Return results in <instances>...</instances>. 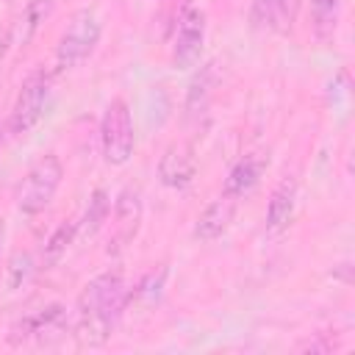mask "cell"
I'll use <instances>...</instances> for the list:
<instances>
[{
  "label": "cell",
  "instance_id": "cell-1",
  "mask_svg": "<svg viewBox=\"0 0 355 355\" xmlns=\"http://www.w3.org/2000/svg\"><path fill=\"white\" fill-rule=\"evenodd\" d=\"M128 302H130V291L119 272H103L92 277L78 294V313H75L78 344L83 347L105 344Z\"/></svg>",
  "mask_w": 355,
  "mask_h": 355
},
{
  "label": "cell",
  "instance_id": "cell-2",
  "mask_svg": "<svg viewBox=\"0 0 355 355\" xmlns=\"http://www.w3.org/2000/svg\"><path fill=\"white\" fill-rule=\"evenodd\" d=\"M100 33H103V25L92 8L75 11L55 44V72H67L80 61H86L97 47Z\"/></svg>",
  "mask_w": 355,
  "mask_h": 355
},
{
  "label": "cell",
  "instance_id": "cell-3",
  "mask_svg": "<svg viewBox=\"0 0 355 355\" xmlns=\"http://www.w3.org/2000/svg\"><path fill=\"white\" fill-rule=\"evenodd\" d=\"M61 178H64L61 158L53 155V153H50V155H42V158L25 172L22 183L17 186V194H14L17 208H19L22 214H28V216L44 211V208L53 202V197H55V191H58V186H61Z\"/></svg>",
  "mask_w": 355,
  "mask_h": 355
},
{
  "label": "cell",
  "instance_id": "cell-4",
  "mask_svg": "<svg viewBox=\"0 0 355 355\" xmlns=\"http://www.w3.org/2000/svg\"><path fill=\"white\" fill-rule=\"evenodd\" d=\"M50 72L47 69H33L19 92H17V100H14V108L8 114V133L11 136H25L31 128L39 125V119L44 116V108H47V100H50Z\"/></svg>",
  "mask_w": 355,
  "mask_h": 355
},
{
  "label": "cell",
  "instance_id": "cell-5",
  "mask_svg": "<svg viewBox=\"0 0 355 355\" xmlns=\"http://www.w3.org/2000/svg\"><path fill=\"white\" fill-rule=\"evenodd\" d=\"M100 144H103V158L111 166H122L133 155V147H136L133 116H130L128 103L119 97L105 105V114L100 122Z\"/></svg>",
  "mask_w": 355,
  "mask_h": 355
},
{
  "label": "cell",
  "instance_id": "cell-6",
  "mask_svg": "<svg viewBox=\"0 0 355 355\" xmlns=\"http://www.w3.org/2000/svg\"><path fill=\"white\" fill-rule=\"evenodd\" d=\"M67 330H69L67 308L64 305H47V308H39V311L17 319L8 327V344H14V347H22L28 341L53 344V341L64 338Z\"/></svg>",
  "mask_w": 355,
  "mask_h": 355
},
{
  "label": "cell",
  "instance_id": "cell-7",
  "mask_svg": "<svg viewBox=\"0 0 355 355\" xmlns=\"http://www.w3.org/2000/svg\"><path fill=\"white\" fill-rule=\"evenodd\" d=\"M205 42V14L200 8H186L178 17L175 28V44H172V61L180 69H189L197 64Z\"/></svg>",
  "mask_w": 355,
  "mask_h": 355
},
{
  "label": "cell",
  "instance_id": "cell-8",
  "mask_svg": "<svg viewBox=\"0 0 355 355\" xmlns=\"http://www.w3.org/2000/svg\"><path fill=\"white\" fill-rule=\"evenodd\" d=\"M158 180L166 186V189H186L194 175H197V158H194V150L191 144L186 141H172L161 158H158Z\"/></svg>",
  "mask_w": 355,
  "mask_h": 355
},
{
  "label": "cell",
  "instance_id": "cell-9",
  "mask_svg": "<svg viewBox=\"0 0 355 355\" xmlns=\"http://www.w3.org/2000/svg\"><path fill=\"white\" fill-rule=\"evenodd\" d=\"M139 225H141V197L136 189H122L114 200V239L108 252L125 250L136 239Z\"/></svg>",
  "mask_w": 355,
  "mask_h": 355
},
{
  "label": "cell",
  "instance_id": "cell-10",
  "mask_svg": "<svg viewBox=\"0 0 355 355\" xmlns=\"http://www.w3.org/2000/svg\"><path fill=\"white\" fill-rule=\"evenodd\" d=\"M266 164H269V161H266L261 153H250V155L239 158V161L230 166L227 178H225L222 194H225V197H233V200H241L244 194H250V191L261 183V178H263V172H266Z\"/></svg>",
  "mask_w": 355,
  "mask_h": 355
},
{
  "label": "cell",
  "instance_id": "cell-11",
  "mask_svg": "<svg viewBox=\"0 0 355 355\" xmlns=\"http://www.w3.org/2000/svg\"><path fill=\"white\" fill-rule=\"evenodd\" d=\"M300 0H252L250 19L261 31L272 33H288L297 19Z\"/></svg>",
  "mask_w": 355,
  "mask_h": 355
},
{
  "label": "cell",
  "instance_id": "cell-12",
  "mask_svg": "<svg viewBox=\"0 0 355 355\" xmlns=\"http://www.w3.org/2000/svg\"><path fill=\"white\" fill-rule=\"evenodd\" d=\"M294 208H297V180L294 178H283L266 205V230L269 233H283L291 219H294Z\"/></svg>",
  "mask_w": 355,
  "mask_h": 355
},
{
  "label": "cell",
  "instance_id": "cell-13",
  "mask_svg": "<svg viewBox=\"0 0 355 355\" xmlns=\"http://www.w3.org/2000/svg\"><path fill=\"white\" fill-rule=\"evenodd\" d=\"M236 202H239V200L225 197V194H222L219 200H214V202L197 216V222H194V239H200V241H214V239H219V236L230 227V222H233Z\"/></svg>",
  "mask_w": 355,
  "mask_h": 355
},
{
  "label": "cell",
  "instance_id": "cell-14",
  "mask_svg": "<svg viewBox=\"0 0 355 355\" xmlns=\"http://www.w3.org/2000/svg\"><path fill=\"white\" fill-rule=\"evenodd\" d=\"M214 83H216V64L208 61V64H202V67L197 69V75H194L191 83H189V94H186V116H189V119H197V116L208 108Z\"/></svg>",
  "mask_w": 355,
  "mask_h": 355
},
{
  "label": "cell",
  "instance_id": "cell-15",
  "mask_svg": "<svg viewBox=\"0 0 355 355\" xmlns=\"http://www.w3.org/2000/svg\"><path fill=\"white\" fill-rule=\"evenodd\" d=\"M108 214H111V197H108V191H105V189H94L92 197H89V205H86V211H83V219H80L78 230H80L86 239L94 236V233L108 222Z\"/></svg>",
  "mask_w": 355,
  "mask_h": 355
},
{
  "label": "cell",
  "instance_id": "cell-16",
  "mask_svg": "<svg viewBox=\"0 0 355 355\" xmlns=\"http://www.w3.org/2000/svg\"><path fill=\"white\" fill-rule=\"evenodd\" d=\"M311 8H313V28L319 39H330L338 22L341 0H311Z\"/></svg>",
  "mask_w": 355,
  "mask_h": 355
},
{
  "label": "cell",
  "instance_id": "cell-17",
  "mask_svg": "<svg viewBox=\"0 0 355 355\" xmlns=\"http://www.w3.org/2000/svg\"><path fill=\"white\" fill-rule=\"evenodd\" d=\"M75 233H78V225H75V222L61 225V227L47 239V244H44V263H58L61 255L67 252V247L72 244Z\"/></svg>",
  "mask_w": 355,
  "mask_h": 355
},
{
  "label": "cell",
  "instance_id": "cell-18",
  "mask_svg": "<svg viewBox=\"0 0 355 355\" xmlns=\"http://www.w3.org/2000/svg\"><path fill=\"white\" fill-rule=\"evenodd\" d=\"M31 272H33V258L28 252H17L8 263V288L11 291L22 288V283L31 277Z\"/></svg>",
  "mask_w": 355,
  "mask_h": 355
},
{
  "label": "cell",
  "instance_id": "cell-19",
  "mask_svg": "<svg viewBox=\"0 0 355 355\" xmlns=\"http://www.w3.org/2000/svg\"><path fill=\"white\" fill-rule=\"evenodd\" d=\"M164 280H166V269H158V272H150L133 291H130V300H147V302H155L161 288H164Z\"/></svg>",
  "mask_w": 355,
  "mask_h": 355
},
{
  "label": "cell",
  "instance_id": "cell-20",
  "mask_svg": "<svg viewBox=\"0 0 355 355\" xmlns=\"http://www.w3.org/2000/svg\"><path fill=\"white\" fill-rule=\"evenodd\" d=\"M3 241H6V222L0 219V255H3Z\"/></svg>",
  "mask_w": 355,
  "mask_h": 355
},
{
  "label": "cell",
  "instance_id": "cell-21",
  "mask_svg": "<svg viewBox=\"0 0 355 355\" xmlns=\"http://www.w3.org/2000/svg\"><path fill=\"white\" fill-rule=\"evenodd\" d=\"M6 133H8V128H6V125H0V144H3V136H6Z\"/></svg>",
  "mask_w": 355,
  "mask_h": 355
}]
</instances>
